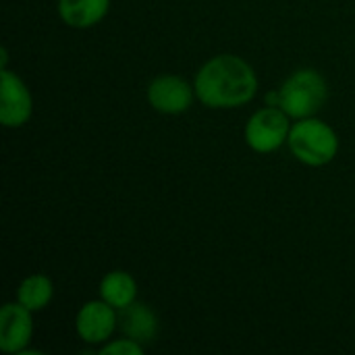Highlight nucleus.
<instances>
[{
  "mask_svg": "<svg viewBox=\"0 0 355 355\" xmlns=\"http://www.w3.org/2000/svg\"><path fill=\"white\" fill-rule=\"evenodd\" d=\"M193 87L208 108H239L256 96L258 77L241 56L218 54L198 71Z\"/></svg>",
  "mask_w": 355,
  "mask_h": 355,
  "instance_id": "obj_1",
  "label": "nucleus"
},
{
  "mask_svg": "<svg viewBox=\"0 0 355 355\" xmlns=\"http://www.w3.org/2000/svg\"><path fill=\"white\" fill-rule=\"evenodd\" d=\"M329 98L327 79L316 69H300L291 73L277 89V106L291 119L314 116Z\"/></svg>",
  "mask_w": 355,
  "mask_h": 355,
  "instance_id": "obj_2",
  "label": "nucleus"
},
{
  "mask_svg": "<svg viewBox=\"0 0 355 355\" xmlns=\"http://www.w3.org/2000/svg\"><path fill=\"white\" fill-rule=\"evenodd\" d=\"M287 146L291 154L308 166H324L339 152V137L331 125L320 119H297L291 125Z\"/></svg>",
  "mask_w": 355,
  "mask_h": 355,
  "instance_id": "obj_3",
  "label": "nucleus"
},
{
  "mask_svg": "<svg viewBox=\"0 0 355 355\" xmlns=\"http://www.w3.org/2000/svg\"><path fill=\"white\" fill-rule=\"evenodd\" d=\"M289 119L291 116L279 106H266L254 112L245 123V144L258 154L277 152L289 139Z\"/></svg>",
  "mask_w": 355,
  "mask_h": 355,
  "instance_id": "obj_4",
  "label": "nucleus"
},
{
  "mask_svg": "<svg viewBox=\"0 0 355 355\" xmlns=\"http://www.w3.org/2000/svg\"><path fill=\"white\" fill-rule=\"evenodd\" d=\"M33 112V98L25 81L8 71H0V123L6 129L23 127Z\"/></svg>",
  "mask_w": 355,
  "mask_h": 355,
  "instance_id": "obj_5",
  "label": "nucleus"
},
{
  "mask_svg": "<svg viewBox=\"0 0 355 355\" xmlns=\"http://www.w3.org/2000/svg\"><path fill=\"white\" fill-rule=\"evenodd\" d=\"M119 327V310L106 304L102 297L83 304L75 316V331L83 343L102 345L110 341Z\"/></svg>",
  "mask_w": 355,
  "mask_h": 355,
  "instance_id": "obj_6",
  "label": "nucleus"
},
{
  "mask_svg": "<svg viewBox=\"0 0 355 355\" xmlns=\"http://www.w3.org/2000/svg\"><path fill=\"white\" fill-rule=\"evenodd\" d=\"M196 87L177 75H160L148 85V102L162 114H181L191 108Z\"/></svg>",
  "mask_w": 355,
  "mask_h": 355,
  "instance_id": "obj_7",
  "label": "nucleus"
},
{
  "mask_svg": "<svg viewBox=\"0 0 355 355\" xmlns=\"http://www.w3.org/2000/svg\"><path fill=\"white\" fill-rule=\"evenodd\" d=\"M31 310L23 304H4L0 310V349L4 354L21 355L33 335Z\"/></svg>",
  "mask_w": 355,
  "mask_h": 355,
  "instance_id": "obj_8",
  "label": "nucleus"
},
{
  "mask_svg": "<svg viewBox=\"0 0 355 355\" xmlns=\"http://www.w3.org/2000/svg\"><path fill=\"white\" fill-rule=\"evenodd\" d=\"M119 329L125 337L146 345L158 335V316L148 304L135 300L127 308L119 310Z\"/></svg>",
  "mask_w": 355,
  "mask_h": 355,
  "instance_id": "obj_9",
  "label": "nucleus"
},
{
  "mask_svg": "<svg viewBox=\"0 0 355 355\" xmlns=\"http://www.w3.org/2000/svg\"><path fill=\"white\" fill-rule=\"evenodd\" d=\"M110 8V0H58V15L64 25L87 29L98 25Z\"/></svg>",
  "mask_w": 355,
  "mask_h": 355,
  "instance_id": "obj_10",
  "label": "nucleus"
},
{
  "mask_svg": "<svg viewBox=\"0 0 355 355\" xmlns=\"http://www.w3.org/2000/svg\"><path fill=\"white\" fill-rule=\"evenodd\" d=\"M100 297L114 310H123L137 300V283L125 270H110L100 281Z\"/></svg>",
  "mask_w": 355,
  "mask_h": 355,
  "instance_id": "obj_11",
  "label": "nucleus"
},
{
  "mask_svg": "<svg viewBox=\"0 0 355 355\" xmlns=\"http://www.w3.org/2000/svg\"><path fill=\"white\" fill-rule=\"evenodd\" d=\"M54 295V285L46 275H29L17 289V302L31 312L44 310Z\"/></svg>",
  "mask_w": 355,
  "mask_h": 355,
  "instance_id": "obj_12",
  "label": "nucleus"
},
{
  "mask_svg": "<svg viewBox=\"0 0 355 355\" xmlns=\"http://www.w3.org/2000/svg\"><path fill=\"white\" fill-rule=\"evenodd\" d=\"M102 355H141L144 354V345L125 337L119 341H106L104 347H100Z\"/></svg>",
  "mask_w": 355,
  "mask_h": 355,
  "instance_id": "obj_13",
  "label": "nucleus"
}]
</instances>
